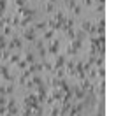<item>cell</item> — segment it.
I'll return each instance as SVG.
<instances>
[{
  "label": "cell",
  "instance_id": "1",
  "mask_svg": "<svg viewBox=\"0 0 123 116\" xmlns=\"http://www.w3.org/2000/svg\"><path fill=\"white\" fill-rule=\"evenodd\" d=\"M58 39H51V41L48 42V49H49V53L51 55H56L58 53Z\"/></svg>",
  "mask_w": 123,
  "mask_h": 116
},
{
  "label": "cell",
  "instance_id": "2",
  "mask_svg": "<svg viewBox=\"0 0 123 116\" xmlns=\"http://www.w3.org/2000/svg\"><path fill=\"white\" fill-rule=\"evenodd\" d=\"M53 34H55V30H48L46 32V34H44V41H51V39H53Z\"/></svg>",
  "mask_w": 123,
  "mask_h": 116
},
{
  "label": "cell",
  "instance_id": "3",
  "mask_svg": "<svg viewBox=\"0 0 123 116\" xmlns=\"http://www.w3.org/2000/svg\"><path fill=\"white\" fill-rule=\"evenodd\" d=\"M25 62H26V63H33V55H32V53H26Z\"/></svg>",
  "mask_w": 123,
  "mask_h": 116
}]
</instances>
